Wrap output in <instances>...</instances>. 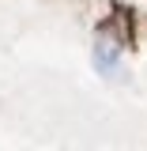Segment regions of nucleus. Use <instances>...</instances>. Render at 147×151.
I'll use <instances>...</instances> for the list:
<instances>
[{"mask_svg":"<svg viewBox=\"0 0 147 151\" xmlns=\"http://www.w3.org/2000/svg\"><path fill=\"white\" fill-rule=\"evenodd\" d=\"M121 57H125V49H121V42L110 34V30H102V34L94 38V49H91V60H94V72L106 76V79H113V76L121 72Z\"/></svg>","mask_w":147,"mask_h":151,"instance_id":"nucleus-1","label":"nucleus"}]
</instances>
